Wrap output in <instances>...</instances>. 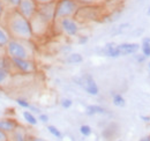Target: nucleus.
<instances>
[{
    "instance_id": "1",
    "label": "nucleus",
    "mask_w": 150,
    "mask_h": 141,
    "mask_svg": "<svg viewBox=\"0 0 150 141\" xmlns=\"http://www.w3.org/2000/svg\"><path fill=\"white\" fill-rule=\"evenodd\" d=\"M5 28L12 38L31 41L34 37L30 20L24 18L15 8L9 9L5 14Z\"/></svg>"
},
{
    "instance_id": "2",
    "label": "nucleus",
    "mask_w": 150,
    "mask_h": 141,
    "mask_svg": "<svg viewBox=\"0 0 150 141\" xmlns=\"http://www.w3.org/2000/svg\"><path fill=\"white\" fill-rule=\"evenodd\" d=\"M8 59H33V45L30 41H23L11 38L6 48L4 49Z\"/></svg>"
},
{
    "instance_id": "3",
    "label": "nucleus",
    "mask_w": 150,
    "mask_h": 141,
    "mask_svg": "<svg viewBox=\"0 0 150 141\" xmlns=\"http://www.w3.org/2000/svg\"><path fill=\"white\" fill-rule=\"evenodd\" d=\"M80 6L81 5L77 2V0H57L56 21L65 18H75Z\"/></svg>"
},
{
    "instance_id": "4",
    "label": "nucleus",
    "mask_w": 150,
    "mask_h": 141,
    "mask_svg": "<svg viewBox=\"0 0 150 141\" xmlns=\"http://www.w3.org/2000/svg\"><path fill=\"white\" fill-rule=\"evenodd\" d=\"M102 5L98 6H80L75 19L77 21H96L102 18Z\"/></svg>"
},
{
    "instance_id": "5",
    "label": "nucleus",
    "mask_w": 150,
    "mask_h": 141,
    "mask_svg": "<svg viewBox=\"0 0 150 141\" xmlns=\"http://www.w3.org/2000/svg\"><path fill=\"white\" fill-rule=\"evenodd\" d=\"M30 24L34 37H43L44 35H46L52 23L47 21L44 16H42L39 13H36L30 19Z\"/></svg>"
},
{
    "instance_id": "6",
    "label": "nucleus",
    "mask_w": 150,
    "mask_h": 141,
    "mask_svg": "<svg viewBox=\"0 0 150 141\" xmlns=\"http://www.w3.org/2000/svg\"><path fill=\"white\" fill-rule=\"evenodd\" d=\"M59 24L60 30L65 34V35L69 36V37H74L79 34L80 31V26H79V21L75 18H65L60 19L56 21Z\"/></svg>"
},
{
    "instance_id": "7",
    "label": "nucleus",
    "mask_w": 150,
    "mask_h": 141,
    "mask_svg": "<svg viewBox=\"0 0 150 141\" xmlns=\"http://www.w3.org/2000/svg\"><path fill=\"white\" fill-rule=\"evenodd\" d=\"M13 67L16 68L20 73L30 74L36 72V64L33 59H9Z\"/></svg>"
},
{
    "instance_id": "8",
    "label": "nucleus",
    "mask_w": 150,
    "mask_h": 141,
    "mask_svg": "<svg viewBox=\"0 0 150 141\" xmlns=\"http://www.w3.org/2000/svg\"><path fill=\"white\" fill-rule=\"evenodd\" d=\"M38 5L35 0H21L18 6V11L25 19L30 20L36 13H37Z\"/></svg>"
},
{
    "instance_id": "9",
    "label": "nucleus",
    "mask_w": 150,
    "mask_h": 141,
    "mask_svg": "<svg viewBox=\"0 0 150 141\" xmlns=\"http://www.w3.org/2000/svg\"><path fill=\"white\" fill-rule=\"evenodd\" d=\"M37 13H39L42 16H44L51 23H53L56 21V2L38 5Z\"/></svg>"
},
{
    "instance_id": "10",
    "label": "nucleus",
    "mask_w": 150,
    "mask_h": 141,
    "mask_svg": "<svg viewBox=\"0 0 150 141\" xmlns=\"http://www.w3.org/2000/svg\"><path fill=\"white\" fill-rule=\"evenodd\" d=\"M82 87L91 96H97L98 93H99L98 86H97L96 81L90 74H86V75L82 76Z\"/></svg>"
},
{
    "instance_id": "11",
    "label": "nucleus",
    "mask_w": 150,
    "mask_h": 141,
    "mask_svg": "<svg viewBox=\"0 0 150 141\" xmlns=\"http://www.w3.org/2000/svg\"><path fill=\"white\" fill-rule=\"evenodd\" d=\"M8 141H29L25 127H23L21 125H18L8 134Z\"/></svg>"
},
{
    "instance_id": "12",
    "label": "nucleus",
    "mask_w": 150,
    "mask_h": 141,
    "mask_svg": "<svg viewBox=\"0 0 150 141\" xmlns=\"http://www.w3.org/2000/svg\"><path fill=\"white\" fill-rule=\"evenodd\" d=\"M118 49L121 56H128V54H135L140 50V45L137 43H122L118 45Z\"/></svg>"
},
{
    "instance_id": "13",
    "label": "nucleus",
    "mask_w": 150,
    "mask_h": 141,
    "mask_svg": "<svg viewBox=\"0 0 150 141\" xmlns=\"http://www.w3.org/2000/svg\"><path fill=\"white\" fill-rule=\"evenodd\" d=\"M102 53L106 57H110V58H118V57H121L120 51L118 49V44L110 42V43H106L103 49H102Z\"/></svg>"
},
{
    "instance_id": "14",
    "label": "nucleus",
    "mask_w": 150,
    "mask_h": 141,
    "mask_svg": "<svg viewBox=\"0 0 150 141\" xmlns=\"http://www.w3.org/2000/svg\"><path fill=\"white\" fill-rule=\"evenodd\" d=\"M19 124L15 119L12 118H0V130L9 134Z\"/></svg>"
},
{
    "instance_id": "15",
    "label": "nucleus",
    "mask_w": 150,
    "mask_h": 141,
    "mask_svg": "<svg viewBox=\"0 0 150 141\" xmlns=\"http://www.w3.org/2000/svg\"><path fill=\"white\" fill-rule=\"evenodd\" d=\"M12 81V74L8 68L0 66V88H6Z\"/></svg>"
},
{
    "instance_id": "16",
    "label": "nucleus",
    "mask_w": 150,
    "mask_h": 141,
    "mask_svg": "<svg viewBox=\"0 0 150 141\" xmlns=\"http://www.w3.org/2000/svg\"><path fill=\"white\" fill-rule=\"evenodd\" d=\"M11 38H12V37L8 34V31H7V29L5 28V26H4V27L0 26V48L5 49L6 45L8 44V42L11 41Z\"/></svg>"
},
{
    "instance_id": "17",
    "label": "nucleus",
    "mask_w": 150,
    "mask_h": 141,
    "mask_svg": "<svg viewBox=\"0 0 150 141\" xmlns=\"http://www.w3.org/2000/svg\"><path fill=\"white\" fill-rule=\"evenodd\" d=\"M86 113L88 116H95V115H104L106 113V110L100 105H88L86 108Z\"/></svg>"
},
{
    "instance_id": "18",
    "label": "nucleus",
    "mask_w": 150,
    "mask_h": 141,
    "mask_svg": "<svg viewBox=\"0 0 150 141\" xmlns=\"http://www.w3.org/2000/svg\"><path fill=\"white\" fill-rule=\"evenodd\" d=\"M142 54H144L147 58L150 57V38L149 37H144L142 39V45L140 46Z\"/></svg>"
},
{
    "instance_id": "19",
    "label": "nucleus",
    "mask_w": 150,
    "mask_h": 141,
    "mask_svg": "<svg viewBox=\"0 0 150 141\" xmlns=\"http://www.w3.org/2000/svg\"><path fill=\"white\" fill-rule=\"evenodd\" d=\"M112 102L113 104L118 108H124L126 105V100L124 98L122 95L120 94H113L112 95Z\"/></svg>"
},
{
    "instance_id": "20",
    "label": "nucleus",
    "mask_w": 150,
    "mask_h": 141,
    "mask_svg": "<svg viewBox=\"0 0 150 141\" xmlns=\"http://www.w3.org/2000/svg\"><path fill=\"white\" fill-rule=\"evenodd\" d=\"M82 61H83V57L80 53H71L67 57V63H69V64H80Z\"/></svg>"
},
{
    "instance_id": "21",
    "label": "nucleus",
    "mask_w": 150,
    "mask_h": 141,
    "mask_svg": "<svg viewBox=\"0 0 150 141\" xmlns=\"http://www.w3.org/2000/svg\"><path fill=\"white\" fill-rule=\"evenodd\" d=\"M23 118H24V120H25L27 123L33 125V126L37 125V123H38L37 118H36L30 111H23Z\"/></svg>"
},
{
    "instance_id": "22",
    "label": "nucleus",
    "mask_w": 150,
    "mask_h": 141,
    "mask_svg": "<svg viewBox=\"0 0 150 141\" xmlns=\"http://www.w3.org/2000/svg\"><path fill=\"white\" fill-rule=\"evenodd\" d=\"M77 2L81 6H98V5H103L105 1L104 0H77Z\"/></svg>"
},
{
    "instance_id": "23",
    "label": "nucleus",
    "mask_w": 150,
    "mask_h": 141,
    "mask_svg": "<svg viewBox=\"0 0 150 141\" xmlns=\"http://www.w3.org/2000/svg\"><path fill=\"white\" fill-rule=\"evenodd\" d=\"M47 131H49L53 137H56L58 139H61V138H62V133L60 132V130H58L56 126H53V125H49V126H47Z\"/></svg>"
},
{
    "instance_id": "24",
    "label": "nucleus",
    "mask_w": 150,
    "mask_h": 141,
    "mask_svg": "<svg viewBox=\"0 0 150 141\" xmlns=\"http://www.w3.org/2000/svg\"><path fill=\"white\" fill-rule=\"evenodd\" d=\"M80 133L83 135V137H90L91 133H93V130L89 125H82L80 127Z\"/></svg>"
},
{
    "instance_id": "25",
    "label": "nucleus",
    "mask_w": 150,
    "mask_h": 141,
    "mask_svg": "<svg viewBox=\"0 0 150 141\" xmlns=\"http://www.w3.org/2000/svg\"><path fill=\"white\" fill-rule=\"evenodd\" d=\"M60 104H61V106L64 109H69L71 106L73 105V101L71 98H62L61 102H60Z\"/></svg>"
},
{
    "instance_id": "26",
    "label": "nucleus",
    "mask_w": 150,
    "mask_h": 141,
    "mask_svg": "<svg viewBox=\"0 0 150 141\" xmlns=\"http://www.w3.org/2000/svg\"><path fill=\"white\" fill-rule=\"evenodd\" d=\"M16 103H18L21 108H23V109H29V106H30L29 102H28L27 100H24V98H18V100H16Z\"/></svg>"
},
{
    "instance_id": "27",
    "label": "nucleus",
    "mask_w": 150,
    "mask_h": 141,
    "mask_svg": "<svg viewBox=\"0 0 150 141\" xmlns=\"http://www.w3.org/2000/svg\"><path fill=\"white\" fill-rule=\"evenodd\" d=\"M20 1L21 0H5V2H6V5H8L9 7H11V9L12 8H18V6H19Z\"/></svg>"
},
{
    "instance_id": "28",
    "label": "nucleus",
    "mask_w": 150,
    "mask_h": 141,
    "mask_svg": "<svg viewBox=\"0 0 150 141\" xmlns=\"http://www.w3.org/2000/svg\"><path fill=\"white\" fill-rule=\"evenodd\" d=\"M128 28H129V24H128V23H122V24H120V26L118 27V29L114 31V34H121V33L126 31Z\"/></svg>"
},
{
    "instance_id": "29",
    "label": "nucleus",
    "mask_w": 150,
    "mask_h": 141,
    "mask_svg": "<svg viewBox=\"0 0 150 141\" xmlns=\"http://www.w3.org/2000/svg\"><path fill=\"white\" fill-rule=\"evenodd\" d=\"M5 8H6V2H5V0H0V21H1V19L2 16H5Z\"/></svg>"
},
{
    "instance_id": "30",
    "label": "nucleus",
    "mask_w": 150,
    "mask_h": 141,
    "mask_svg": "<svg viewBox=\"0 0 150 141\" xmlns=\"http://www.w3.org/2000/svg\"><path fill=\"white\" fill-rule=\"evenodd\" d=\"M147 59V57L144 56V54H137V53H135V60L137 61V63H143L144 60Z\"/></svg>"
},
{
    "instance_id": "31",
    "label": "nucleus",
    "mask_w": 150,
    "mask_h": 141,
    "mask_svg": "<svg viewBox=\"0 0 150 141\" xmlns=\"http://www.w3.org/2000/svg\"><path fill=\"white\" fill-rule=\"evenodd\" d=\"M38 119H39L42 123L46 124L47 122H49V116H47V115H45V113H39Z\"/></svg>"
},
{
    "instance_id": "32",
    "label": "nucleus",
    "mask_w": 150,
    "mask_h": 141,
    "mask_svg": "<svg viewBox=\"0 0 150 141\" xmlns=\"http://www.w3.org/2000/svg\"><path fill=\"white\" fill-rule=\"evenodd\" d=\"M0 141H8V134L0 130Z\"/></svg>"
},
{
    "instance_id": "33",
    "label": "nucleus",
    "mask_w": 150,
    "mask_h": 141,
    "mask_svg": "<svg viewBox=\"0 0 150 141\" xmlns=\"http://www.w3.org/2000/svg\"><path fill=\"white\" fill-rule=\"evenodd\" d=\"M37 5H45V4H51V2H56L57 0H35Z\"/></svg>"
},
{
    "instance_id": "34",
    "label": "nucleus",
    "mask_w": 150,
    "mask_h": 141,
    "mask_svg": "<svg viewBox=\"0 0 150 141\" xmlns=\"http://www.w3.org/2000/svg\"><path fill=\"white\" fill-rule=\"evenodd\" d=\"M88 42V37L87 36H81L79 38V44H86Z\"/></svg>"
},
{
    "instance_id": "35",
    "label": "nucleus",
    "mask_w": 150,
    "mask_h": 141,
    "mask_svg": "<svg viewBox=\"0 0 150 141\" xmlns=\"http://www.w3.org/2000/svg\"><path fill=\"white\" fill-rule=\"evenodd\" d=\"M29 109L33 111V112H35V113H40V111H39V109L38 108H36V106H34V105H30L29 106Z\"/></svg>"
},
{
    "instance_id": "36",
    "label": "nucleus",
    "mask_w": 150,
    "mask_h": 141,
    "mask_svg": "<svg viewBox=\"0 0 150 141\" xmlns=\"http://www.w3.org/2000/svg\"><path fill=\"white\" fill-rule=\"evenodd\" d=\"M141 119H142L144 123H149V122H150V117H149V116H141Z\"/></svg>"
},
{
    "instance_id": "37",
    "label": "nucleus",
    "mask_w": 150,
    "mask_h": 141,
    "mask_svg": "<svg viewBox=\"0 0 150 141\" xmlns=\"http://www.w3.org/2000/svg\"><path fill=\"white\" fill-rule=\"evenodd\" d=\"M29 141H45L44 139H42V138H38V137H33V138H30Z\"/></svg>"
},
{
    "instance_id": "38",
    "label": "nucleus",
    "mask_w": 150,
    "mask_h": 141,
    "mask_svg": "<svg viewBox=\"0 0 150 141\" xmlns=\"http://www.w3.org/2000/svg\"><path fill=\"white\" fill-rule=\"evenodd\" d=\"M140 141H150V135H147V137H143V138H141Z\"/></svg>"
},
{
    "instance_id": "39",
    "label": "nucleus",
    "mask_w": 150,
    "mask_h": 141,
    "mask_svg": "<svg viewBox=\"0 0 150 141\" xmlns=\"http://www.w3.org/2000/svg\"><path fill=\"white\" fill-rule=\"evenodd\" d=\"M105 2H114V1H118V0H104Z\"/></svg>"
},
{
    "instance_id": "40",
    "label": "nucleus",
    "mask_w": 150,
    "mask_h": 141,
    "mask_svg": "<svg viewBox=\"0 0 150 141\" xmlns=\"http://www.w3.org/2000/svg\"><path fill=\"white\" fill-rule=\"evenodd\" d=\"M2 50H4V49H2V48H0V59H1V52H2Z\"/></svg>"
},
{
    "instance_id": "41",
    "label": "nucleus",
    "mask_w": 150,
    "mask_h": 141,
    "mask_svg": "<svg viewBox=\"0 0 150 141\" xmlns=\"http://www.w3.org/2000/svg\"><path fill=\"white\" fill-rule=\"evenodd\" d=\"M148 66H149V70H150V63H149V65H148Z\"/></svg>"
},
{
    "instance_id": "42",
    "label": "nucleus",
    "mask_w": 150,
    "mask_h": 141,
    "mask_svg": "<svg viewBox=\"0 0 150 141\" xmlns=\"http://www.w3.org/2000/svg\"><path fill=\"white\" fill-rule=\"evenodd\" d=\"M118 141H121V140H118Z\"/></svg>"
}]
</instances>
